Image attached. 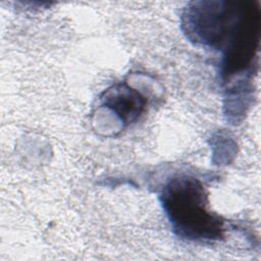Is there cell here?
Returning a JSON list of instances; mask_svg holds the SVG:
<instances>
[{"label": "cell", "mask_w": 261, "mask_h": 261, "mask_svg": "<svg viewBox=\"0 0 261 261\" xmlns=\"http://www.w3.org/2000/svg\"><path fill=\"white\" fill-rule=\"evenodd\" d=\"M163 208L174 231L189 240H215L222 237L223 222L211 213L201 181L189 175H178L164 187Z\"/></svg>", "instance_id": "2"}, {"label": "cell", "mask_w": 261, "mask_h": 261, "mask_svg": "<svg viewBox=\"0 0 261 261\" xmlns=\"http://www.w3.org/2000/svg\"><path fill=\"white\" fill-rule=\"evenodd\" d=\"M107 107L111 108L124 122L135 120L144 110L146 100L141 94L124 85L113 86L102 98Z\"/></svg>", "instance_id": "3"}, {"label": "cell", "mask_w": 261, "mask_h": 261, "mask_svg": "<svg viewBox=\"0 0 261 261\" xmlns=\"http://www.w3.org/2000/svg\"><path fill=\"white\" fill-rule=\"evenodd\" d=\"M188 10V32L204 43H220L228 74L249 66L260 36V10L252 1L201 2Z\"/></svg>", "instance_id": "1"}]
</instances>
